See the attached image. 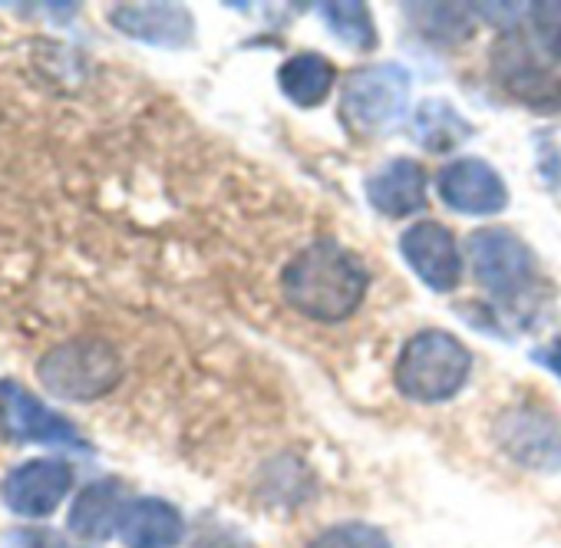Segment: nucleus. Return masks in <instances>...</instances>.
Masks as SVG:
<instances>
[{
	"label": "nucleus",
	"mask_w": 561,
	"mask_h": 548,
	"mask_svg": "<svg viewBox=\"0 0 561 548\" xmlns=\"http://www.w3.org/2000/svg\"><path fill=\"white\" fill-rule=\"evenodd\" d=\"M367 288L370 274L364 261L337 241L308 244L280 274L285 301L298 315L321 324L347 321L367 298Z\"/></svg>",
	"instance_id": "1"
},
{
	"label": "nucleus",
	"mask_w": 561,
	"mask_h": 548,
	"mask_svg": "<svg viewBox=\"0 0 561 548\" xmlns=\"http://www.w3.org/2000/svg\"><path fill=\"white\" fill-rule=\"evenodd\" d=\"M472 370L469 347L446 331H420L407 341L397 361V387L416 403L453 400Z\"/></svg>",
	"instance_id": "2"
},
{
	"label": "nucleus",
	"mask_w": 561,
	"mask_h": 548,
	"mask_svg": "<svg viewBox=\"0 0 561 548\" xmlns=\"http://www.w3.org/2000/svg\"><path fill=\"white\" fill-rule=\"evenodd\" d=\"M37 380L44 393L67 403H90L106 397L123 380V361L116 347L100 338L64 341L47 351L37 364Z\"/></svg>",
	"instance_id": "3"
},
{
	"label": "nucleus",
	"mask_w": 561,
	"mask_h": 548,
	"mask_svg": "<svg viewBox=\"0 0 561 548\" xmlns=\"http://www.w3.org/2000/svg\"><path fill=\"white\" fill-rule=\"evenodd\" d=\"M410 90H413V80L407 67L400 64L357 67L344 80V93H341L344 119L357 133H370V136L387 133L407 116Z\"/></svg>",
	"instance_id": "4"
},
{
	"label": "nucleus",
	"mask_w": 561,
	"mask_h": 548,
	"mask_svg": "<svg viewBox=\"0 0 561 548\" xmlns=\"http://www.w3.org/2000/svg\"><path fill=\"white\" fill-rule=\"evenodd\" d=\"M466 254L476 282L502 305L528 295L535 282V251L512 228H479L466 241Z\"/></svg>",
	"instance_id": "5"
},
{
	"label": "nucleus",
	"mask_w": 561,
	"mask_h": 548,
	"mask_svg": "<svg viewBox=\"0 0 561 548\" xmlns=\"http://www.w3.org/2000/svg\"><path fill=\"white\" fill-rule=\"evenodd\" d=\"M0 439L90 453V443L67 416L50 410L21 380H8V377L0 380Z\"/></svg>",
	"instance_id": "6"
},
{
	"label": "nucleus",
	"mask_w": 561,
	"mask_h": 548,
	"mask_svg": "<svg viewBox=\"0 0 561 548\" xmlns=\"http://www.w3.org/2000/svg\"><path fill=\"white\" fill-rule=\"evenodd\" d=\"M73 479V466L64 459H27L0 479V502L18 518H47L64 505Z\"/></svg>",
	"instance_id": "7"
},
{
	"label": "nucleus",
	"mask_w": 561,
	"mask_h": 548,
	"mask_svg": "<svg viewBox=\"0 0 561 548\" xmlns=\"http://www.w3.org/2000/svg\"><path fill=\"white\" fill-rule=\"evenodd\" d=\"M499 446L525 469L554 472L561 469V426L535 407H512L502 410L495 420Z\"/></svg>",
	"instance_id": "8"
},
{
	"label": "nucleus",
	"mask_w": 561,
	"mask_h": 548,
	"mask_svg": "<svg viewBox=\"0 0 561 548\" xmlns=\"http://www.w3.org/2000/svg\"><path fill=\"white\" fill-rule=\"evenodd\" d=\"M400 254L407 258L413 274L430 292H436V295L456 292V285L462 278V254L446 225H439V221L410 225L400 235Z\"/></svg>",
	"instance_id": "9"
},
{
	"label": "nucleus",
	"mask_w": 561,
	"mask_h": 548,
	"mask_svg": "<svg viewBox=\"0 0 561 548\" xmlns=\"http://www.w3.org/2000/svg\"><path fill=\"white\" fill-rule=\"evenodd\" d=\"M436 185H439V198L459 215L485 218L508 205V189H505L502 175L485 159L466 156V159L449 162L439 172Z\"/></svg>",
	"instance_id": "10"
},
{
	"label": "nucleus",
	"mask_w": 561,
	"mask_h": 548,
	"mask_svg": "<svg viewBox=\"0 0 561 548\" xmlns=\"http://www.w3.org/2000/svg\"><path fill=\"white\" fill-rule=\"evenodd\" d=\"M110 24L139 44L149 47H188L195 41V21L179 4H116L110 11Z\"/></svg>",
	"instance_id": "11"
},
{
	"label": "nucleus",
	"mask_w": 561,
	"mask_h": 548,
	"mask_svg": "<svg viewBox=\"0 0 561 548\" xmlns=\"http://www.w3.org/2000/svg\"><path fill=\"white\" fill-rule=\"evenodd\" d=\"M129 499H126V486L116 476L106 479H93L87 482L67 515V528L70 535H77L80 541H106L110 535H119V522L126 512Z\"/></svg>",
	"instance_id": "12"
},
{
	"label": "nucleus",
	"mask_w": 561,
	"mask_h": 548,
	"mask_svg": "<svg viewBox=\"0 0 561 548\" xmlns=\"http://www.w3.org/2000/svg\"><path fill=\"white\" fill-rule=\"evenodd\" d=\"M367 202L387 218H407L426 205V169L416 159H390L364 182Z\"/></svg>",
	"instance_id": "13"
},
{
	"label": "nucleus",
	"mask_w": 561,
	"mask_h": 548,
	"mask_svg": "<svg viewBox=\"0 0 561 548\" xmlns=\"http://www.w3.org/2000/svg\"><path fill=\"white\" fill-rule=\"evenodd\" d=\"M119 538L126 548H175L185 538V518L165 499H129L119 522Z\"/></svg>",
	"instance_id": "14"
},
{
	"label": "nucleus",
	"mask_w": 561,
	"mask_h": 548,
	"mask_svg": "<svg viewBox=\"0 0 561 548\" xmlns=\"http://www.w3.org/2000/svg\"><path fill=\"white\" fill-rule=\"evenodd\" d=\"M334 80H337V70L328 57L321 54H298L291 60L280 64L277 70V87L285 93L295 106L301 110H314L321 106L331 90H334Z\"/></svg>",
	"instance_id": "15"
},
{
	"label": "nucleus",
	"mask_w": 561,
	"mask_h": 548,
	"mask_svg": "<svg viewBox=\"0 0 561 548\" xmlns=\"http://www.w3.org/2000/svg\"><path fill=\"white\" fill-rule=\"evenodd\" d=\"M413 136L423 149L430 152H453L459 149L469 136H472V126L443 100H430L416 110V119H413Z\"/></svg>",
	"instance_id": "16"
},
{
	"label": "nucleus",
	"mask_w": 561,
	"mask_h": 548,
	"mask_svg": "<svg viewBox=\"0 0 561 548\" xmlns=\"http://www.w3.org/2000/svg\"><path fill=\"white\" fill-rule=\"evenodd\" d=\"M403 14H413V27L436 44H462L472 37V8L466 4H403Z\"/></svg>",
	"instance_id": "17"
},
{
	"label": "nucleus",
	"mask_w": 561,
	"mask_h": 548,
	"mask_svg": "<svg viewBox=\"0 0 561 548\" xmlns=\"http://www.w3.org/2000/svg\"><path fill=\"white\" fill-rule=\"evenodd\" d=\"M321 21L328 24V31L354 47V50H374L377 47V27L370 18V8L360 4V0H347V4H321Z\"/></svg>",
	"instance_id": "18"
},
{
	"label": "nucleus",
	"mask_w": 561,
	"mask_h": 548,
	"mask_svg": "<svg viewBox=\"0 0 561 548\" xmlns=\"http://www.w3.org/2000/svg\"><path fill=\"white\" fill-rule=\"evenodd\" d=\"M528 37L535 50L561 67V0H545V4H531L528 11Z\"/></svg>",
	"instance_id": "19"
},
{
	"label": "nucleus",
	"mask_w": 561,
	"mask_h": 548,
	"mask_svg": "<svg viewBox=\"0 0 561 548\" xmlns=\"http://www.w3.org/2000/svg\"><path fill=\"white\" fill-rule=\"evenodd\" d=\"M308 548H393L387 532L367 522H341L314 535Z\"/></svg>",
	"instance_id": "20"
},
{
	"label": "nucleus",
	"mask_w": 561,
	"mask_h": 548,
	"mask_svg": "<svg viewBox=\"0 0 561 548\" xmlns=\"http://www.w3.org/2000/svg\"><path fill=\"white\" fill-rule=\"evenodd\" d=\"M11 548H77L50 528H21L11 535Z\"/></svg>",
	"instance_id": "21"
},
{
	"label": "nucleus",
	"mask_w": 561,
	"mask_h": 548,
	"mask_svg": "<svg viewBox=\"0 0 561 548\" xmlns=\"http://www.w3.org/2000/svg\"><path fill=\"white\" fill-rule=\"evenodd\" d=\"M531 361L541 364L545 370H551L558 380H561V341H551V344H541L531 351Z\"/></svg>",
	"instance_id": "22"
}]
</instances>
